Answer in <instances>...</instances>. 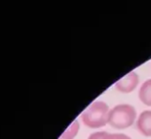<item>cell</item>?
Segmentation results:
<instances>
[{"instance_id": "3", "label": "cell", "mask_w": 151, "mask_h": 139, "mask_svg": "<svg viewBox=\"0 0 151 139\" xmlns=\"http://www.w3.org/2000/svg\"><path fill=\"white\" fill-rule=\"evenodd\" d=\"M139 84V76L135 72H131L116 83V88L122 93H130L135 90Z\"/></svg>"}, {"instance_id": "5", "label": "cell", "mask_w": 151, "mask_h": 139, "mask_svg": "<svg viewBox=\"0 0 151 139\" xmlns=\"http://www.w3.org/2000/svg\"><path fill=\"white\" fill-rule=\"evenodd\" d=\"M140 101L148 106H151V79L146 81L140 87L139 91Z\"/></svg>"}, {"instance_id": "4", "label": "cell", "mask_w": 151, "mask_h": 139, "mask_svg": "<svg viewBox=\"0 0 151 139\" xmlns=\"http://www.w3.org/2000/svg\"><path fill=\"white\" fill-rule=\"evenodd\" d=\"M137 128L145 136H151V111L147 110L140 113L137 120Z\"/></svg>"}, {"instance_id": "7", "label": "cell", "mask_w": 151, "mask_h": 139, "mask_svg": "<svg viewBox=\"0 0 151 139\" xmlns=\"http://www.w3.org/2000/svg\"><path fill=\"white\" fill-rule=\"evenodd\" d=\"M88 139H114V135L113 134H109L105 131H101L91 134Z\"/></svg>"}, {"instance_id": "1", "label": "cell", "mask_w": 151, "mask_h": 139, "mask_svg": "<svg viewBox=\"0 0 151 139\" xmlns=\"http://www.w3.org/2000/svg\"><path fill=\"white\" fill-rule=\"evenodd\" d=\"M109 107L105 102L96 101L82 113L81 118L88 128H98L104 127L109 122Z\"/></svg>"}, {"instance_id": "6", "label": "cell", "mask_w": 151, "mask_h": 139, "mask_svg": "<svg viewBox=\"0 0 151 139\" xmlns=\"http://www.w3.org/2000/svg\"><path fill=\"white\" fill-rule=\"evenodd\" d=\"M79 123L78 121L76 120H74L73 123L70 124V126L68 128V129L61 135V136L63 138H66V139H74V137L78 135V130H79Z\"/></svg>"}, {"instance_id": "9", "label": "cell", "mask_w": 151, "mask_h": 139, "mask_svg": "<svg viewBox=\"0 0 151 139\" xmlns=\"http://www.w3.org/2000/svg\"><path fill=\"white\" fill-rule=\"evenodd\" d=\"M59 139H66V138H63V137H62V136H60V138H59Z\"/></svg>"}, {"instance_id": "2", "label": "cell", "mask_w": 151, "mask_h": 139, "mask_svg": "<svg viewBox=\"0 0 151 139\" xmlns=\"http://www.w3.org/2000/svg\"><path fill=\"white\" fill-rule=\"evenodd\" d=\"M136 119V110L131 105H117L109 111V124L117 129H124L132 126Z\"/></svg>"}, {"instance_id": "8", "label": "cell", "mask_w": 151, "mask_h": 139, "mask_svg": "<svg viewBox=\"0 0 151 139\" xmlns=\"http://www.w3.org/2000/svg\"><path fill=\"white\" fill-rule=\"evenodd\" d=\"M113 135H114V139H132L131 137H129L124 134H113Z\"/></svg>"}]
</instances>
